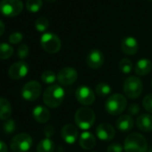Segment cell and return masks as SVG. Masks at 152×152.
<instances>
[{"mask_svg": "<svg viewBox=\"0 0 152 152\" xmlns=\"http://www.w3.org/2000/svg\"><path fill=\"white\" fill-rule=\"evenodd\" d=\"M78 128L72 124L64 125L61 130V136L67 144H73L78 138Z\"/></svg>", "mask_w": 152, "mask_h": 152, "instance_id": "cell-15", "label": "cell"}, {"mask_svg": "<svg viewBox=\"0 0 152 152\" xmlns=\"http://www.w3.org/2000/svg\"><path fill=\"white\" fill-rule=\"evenodd\" d=\"M5 30H6V25H5V23L1 20H0V37H1L4 34Z\"/></svg>", "mask_w": 152, "mask_h": 152, "instance_id": "cell-38", "label": "cell"}, {"mask_svg": "<svg viewBox=\"0 0 152 152\" xmlns=\"http://www.w3.org/2000/svg\"><path fill=\"white\" fill-rule=\"evenodd\" d=\"M151 70H152V63L148 58L140 59L136 63L135 68H134L136 74L140 76H144V75L148 74L151 72Z\"/></svg>", "mask_w": 152, "mask_h": 152, "instance_id": "cell-18", "label": "cell"}, {"mask_svg": "<svg viewBox=\"0 0 152 152\" xmlns=\"http://www.w3.org/2000/svg\"><path fill=\"white\" fill-rule=\"evenodd\" d=\"M105 61V57L103 53L99 49L91 50L86 57V63L88 66L91 69H99L100 68Z\"/></svg>", "mask_w": 152, "mask_h": 152, "instance_id": "cell-13", "label": "cell"}, {"mask_svg": "<svg viewBox=\"0 0 152 152\" xmlns=\"http://www.w3.org/2000/svg\"><path fill=\"white\" fill-rule=\"evenodd\" d=\"M40 44L42 48L49 54H56L61 48V40L59 37L52 32L44 33L40 38Z\"/></svg>", "mask_w": 152, "mask_h": 152, "instance_id": "cell-7", "label": "cell"}, {"mask_svg": "<svg viewBox=\"0 0 152 152\" xmlns=\"http://www.w3.org/2000/svg\"><path fill=\"white\" fill-rule=\"evenodd\" d=\"M48 1H49V2H54V1H56V0H48Z\"/></svg>", "mask_w": 152, "mask_h": 152, "instance_id": "cell-39", "label": "cell"}, {"mask_svg": "<svg viewBox=\"0 0 152 152\" xmlns=\"http://www.w3.org/2000/svg\"><path fill=\"white\" fill-rule=\"evenodd\" d=\"M119 69L122 72L128 74L132 70V63L128 58H123L119 62Z\"/></svg>", "mask_w": 152, "mask_h": 152, "instance_id": "cell-27", "label": "cell"}, {"mask_svg": "<svg viewBox=\"0 0 152 152\" xmlns=\"http://www.w3.org/2000/svg\"><path fill=\"white\" fill-rule=\"evenodd\" d=\"M149 1H152V0H149Z\"/></svg>", "mask_w": 152, "mask_h": 152, "instance_id": "cell-42", "label": "cell"}, {"mask_svg": "<svg viewBox=\"0 0 152 152\" xmlns=\"http://www.w3.org/2000/svg\"><path fill=\"white\" fill-rule=\"evenodd\" d=\"M32 145V139L28 133L15 135L10 141V148L14 152H26Z\"/></svg>", "mask_w": 152, "mask_h": 152, "instance_id": "cell-8", "label": "cell"}, {"mask_svg": "<svg viewBox=\"0 0 152 152\" xmlns=\"http://www.w3.org/2000/svg\"><path fill=\"white\" fill-rule=\"evenodd\" d=\"M42 7V0H27L26 8L31 13H37Z\"/></svg>", "mask_w": 152, "mask_h": 152, "instance_id": "cell-26", "label": "cell"}, {"mask_svg": "<svg viewBox=\"0 0 152 152\" xmlns=\"http://www.w3.org/2000/svg\"><path fill=\"white\" fill-rule=\"evenodd\" d=\"M95 112L87 107L79 108L75 113L74 121L75 124L82 130H89L95 123Z\"/></svg>", "mask_w": 152, "mask_h": 152, "instance_id": "cell-3", "label": "cell"}, {"mask_svg": "<svg viewBox=\"0 0 152 152\" xmlns=\"http://www.w3.org/2000/svg\"><path fill=\"white\" fill-rule=\"evenodd\" d=\"M0 152H7V146L2 140H0Z\"/></svg>", "mask_w": 152, "mask_h": 152, "instance_id": "cell-37", "label": "cell"}, {"mask_svg": "<svg viewBox=\"0 0 152 152\" xmlns=\"http://www.w3.org/2000/svg\"><path fill=\"white\" fill-rule=\"evenodd\" d=\"M41 85L37 81L28 82L22 90V96L27 101H35L41 94Z\"/></svg>", "mask_w": 152, "mask_h": 152, "instance_id": "cell-9", "label": "cell"}, {"mask_svg": "<svg viewBox=\"0 0 152 152\" xmlns=\"http://www.w3.org/2000/svg\"><path fill=\"white\" fill-rule=\"evenodd\" d=\"M151 87H152V82H151Z\"/></svg>", "mask_w": 152, "mask_h": 152, "instance_id": "cell-40", "label": "cell"}, {"mask_svg": "<svg viewBox=\"0 0 152 152\" xmlns=\"http://www.w3.org/2000/svg\"><path fill=\"white\" fill-rule=\"evenodd\" d=\"M96 134L99 140L108 141L114 139L115 135V130L113 125L107 123L100 124L96 128Z\"/></svg>", "mask_w": 152, "mask_h": 152, "instance_id": "cell-14", "label": "cell"}, {"mask_svg": "<svg viewBox=\"0 0 152 152\" xmlns=\"http://www.w3.org/2000/svg\"><path fill=\"white\" fill-rule=\"evenodd\" d=\"M121 49L125 55H134L139 49V44L137 39L132 36L124 38L121 42Z\"/></svg>", "mask_w": 152, "mask_h": 152, "instance_id": "cell-16", "label": "cell"}, {"mask_svg": "<svg viewBox=\"0 0 152 152\" xmlns=\"http://www.w3.org/2000/svg\"><path fill=\"white\" fill-rule=\"evenodd\" d=\"M78 78V72L72 67H64L57 74V81L63 86L73 84Z\"/></svg>", "mask_w": 152, "mask_h": 152, "instance_id": "cell-10", "label": "cell"}, {"mask_svg": "<svg viewBox=\"0 0 152 152\" xmlns=\"http://www.w3.org/2000/svg\"><path fill=\"white\" fill-rule=\"evenodd\" d=\"M41 80L44 83L51 84L57 80V76L53 71H46L41 75Z\"/></svg>", "mask_w": 152, "mask_h": 152, "instance_id": "cell-28", "label": "cell"}, {"mask_svg": "<svg viewBox=\"0 0 152 152\" xmlns=\"http://www.w3.org/2000/svg\"><path fill=\"white\" fill-rule=\"evenodd\" d=\"M128 112L131 115H136L140 112V107L137 104H131L128 108Z\"/></svg>", "mask_w": 152, "mask_h": 152, "instance_id": "cell-35", "label": "cell"}, {"mask_svg": "<svg viewBox=\"0 0 152 152\" xmlns=\"http://www.w3.org/2000/svg\"><path fill=\"white\" fill-rule=\"evenodd\" d=\"M54 132H55V130H54V127L52 125H48L44 129V134H45V136L47 138H49L50 139V137L53 136Z\"/></svg>", "mask_w": 152, "mask_h": 152, "instance_id": "cell-36", "label": "cell"}, {"mask_svg": "<svg viewBox=\"0 0 152 152\" xmlns=\"http://www.w3.org/2000/svg\"><path fill=\"white\" fill-rule=\"evenodd\" d=\"M16 129V124L14 119H8L3 124V130L7 133H12Z\"/></svg>", "mask_w": 152, "mask_h": 152, "instance_id": "cell-30", "label": "cell"}, {"mask_svg": "<svg viewBox=\"0 0 152 152\" xmlns=\"http://www.w3.org/2000/svg\"><path fill=\"white\" fill-rule=\"evenodd\" d=\"M14 54V48L7 43H0V59H8Z\"/></svg>", "mask_w": 152, "mask_h": 152, "instance_id": "cell-24", "label": "cell"}, {"mask_svg": "<svg viewBox=\"0 0 152 152\" xmlns=\"http://www.w3.org/2000/svg\"><path fill=\"white\" fill-rule=\"evenodd\" d=\"M75 98L83 106H91L95 102L94 91L89 86H80L75 91Z\"/></svg>", "mask_w": 152, "mask_h": 152, "instance_id": "cell-11", "label": "cell"}, {"mask_svg": "<svg viewBox=\"0 0 152 152\" xmlns=\"http://www.w3.org/2000/svg\"><path fill=\"white\" fill-rule=\"evenodd\" d=\"M107 152H122L123 147L120 143H112L107 147Z\"/></svg>", "mask_w": 152, "mask_h": 152, "instance_id": "cell-34", "label": "cell"}, {"mask_svg": "<svg viewBox=\"0 0 152 152\" xmlns=\"http://www.w3.org/2000/svg\"><path fill=\"white\" fill-rule=\"evenodd\" d=\"M29 55V47L26 44H22L17 49V56L21 59H25Z\"/></svg>", "mask_w": 152, "mask_h": 152, "instance_id": "cell-32", "label": "cell"}, {"mask_svg": "<svg viewBox=\"0 0 152 152\" xmlns=\"http://www.w3.org/2000/svg\"><path fill=\"white\" fill-rule=\"evenodd\" d=\"M32 115L39 124H45L50 119L49 110L43 106H37L32 110Z\"/></svg>", "mask_w": 152, "mask_h": 152, "instance_id": "cell-17", "label": "cell"}, {"mask_svg": "<svg viewBox=\"0 0 152 152\" xmlns=\"http://www.w3.org/2000/svg\"><path fill=\"white\" fill-rule=\"evenodd\" d=\"M136 124L142 132L152 131V115L149 114H142L137 117Z\"/></svg>", "mask_w": 152, "mask_h": 152, "instance_id": "cell-21", "label": "cell"}, {"mask_svg": "<svg viewBox=\"0 0 152 152\" xmlns=\"http://www.w3.org/2000/svg\"><path fill=\"white\" fill-rule=\"evenodd\" d=\"M55 150V143L49 139H43L37 146V152H54Z\"/></svg>", "mask_w": 152, "mask_h": 152, "instance_id": "cell-23", "label": "cell"}, {"mask_svg": "<svg viewBox=\"0 0 152 152\" xmlns=\"http://www.w3.org/2000/svg\"><path fill=\"white\" fill-rule=\"evenodd\" d=\"M133 124H134V121L132 115H123L116 121V128L123 132H126L132 130Z\"/></svg>", "mask_w": 152, "mask_h": 152, "instance_id": "cell-20", "label": "cell"}, {"mask_svg": "<svg viewBox=\"0 0 152 152\" xmlns=\"http://www.w3.org/2000/svg\"><path fill=\"white\" fill-rule=\"evenodd\" d=\"M23 4L22 0H3L0 3V13L7 17H15L22 13Z\"/></svg>", "mask_w": 152, "mask_h": 152, "instance_id": "cell-6", "label": "cell"}, {"mask_svg": "<svg viewBox=\"0 0 152 152\" xmlns=\"http://www.w3.org/2000/svg\"><path fill=\"white\" fill-rule=\"evenodd\" d=\"M80 146L86 150L92 149L96 145V138L90 132H84L81 134L79 140Z\"/></svg>", "mask_w": 152, "mask_h": 152, "instance_id": "cell-19", "label": "cell"}, {"mask_svg": "<svg viewBox=\"0 0 152 152\" xmlns=\"http://www.w3.org/2000/svg\"><path fill=\"white\" fill-rule=\"evenodd\" d=\"M125 152H147L148 142L145 137L138 132L129 134L124 144Z\"/></svg>", "mask_w": 152, "mask_h": 152, "instance_id": "cell-2", "label": "cell"}, {"mask_svg": "<svg viewBox=\"0 0 152 152\" xmlns=\"http://www.w3.org/2000/svg\"><path fill=\"white\" fill-rule=\"evenodd\" d=\"M64 97V90L61 86L51 85L45 90L43 94V101L47 107L56 108L63 103Z\"/></svg>", "mask_w": 152, "mask_h": 152, "instance_id": "cell-1", "label": "cell"}, {"mask_svg": "<svg viewBox=\"0 0 152 152\" xmlns=\"http://www.w3.org/2000/svg\"><path fill=\"white\" fill-rule=\"evenodd\" d=\"M48 26H49V23L46 17H39L35 22V28L39 32L45 31L48 28Z\"/></svg>", "mask_w": 152, "mask_h": 152, "instance_id": "cell-29", "label": "cell"}, {"mask_svg": "<svg viewBox=\"0 0 152 152\" xmlns=\"http://www.w3.org/2000/svg\"><path fill=\"white\" fill-rule=\"evenodd\" d=\"M11 115L12 106L10 102L5 98H0V119L8 120Z\"/></svg>", "mask_w": 152, "mask_h": 152, "instance_id": "cell-22", "label": "cell"}, {"mask_svg": "<svg viewBox=\"0 0 152 152\" xmlns=\"http://www.w3.org/2000/svg\"><path fill=\"white\" fill-rule=\"evenodd\" d=\"M91 152H96V151H91Z\"/></svg>", "mask_w": 152, "mask_h": 152, "instance_id": "cell-41", "label": "cell"}, {"mask_svg": "<svg viewBox=\"0 0 152 152\" xmlns=\"http://www.w3.org/2000/svg\"><path fill=\"white\" fill-rule=\"evenodd\" d=\"M23 34L19 31H15L9 36V42L11 44H18L23 40Z\"/></svg>", "mask_w": 152, "mask_h": 152, "instance_id": "cell-33", "label": "cell"}, {"mask_svg": "<svg viewBox=\"0 0 152 152\" xmlns=\"http://www.w3.org/2000/svg\"><path fill=\"white\" fill-rule=\"evenodd\" d=\"M142 105L148 112L152 114V94H148L144 97Z\"/></svg>", "mask_w": 152, "mask_h": 152, "instance_id": "cell-31", "label": "cell"}, {"mask_svg": "<svg viewBox=\"0 0 152 152\" xmlns=\"http://www.w3.org/2000/svg\"><path fill=\"white\" fill-rule=\"evenodd\" d=\"M29 72V66L23 61H19L12 64L8 70L9 77L13 80H21L24 78Z\"/></svg>", "mask_w": 152, "mask_h": 152, "instance_id": "cell-12", "label": "cell"}, {"mask_svg": "<svg viewBox=\"0 0 152 152\" xmlns=\"http://www.w3.org/2000/svg\"><path fill=\"white\" fill-rule=\"evenodd\" d=\"M127 107V99L120 93L112 94L107 99L105 108L107 112L112 115H117L122 114Z\"/></svg>", "mask_w": 152, "mask_h": 152, "instance_id": "cell-4", "label": "cell"}, {"mask_svg": "<svg viewBox=\"0 0 152 152\" xmlns=\"http://www.w3.org/2000/svg\"><path fill=\"white\" fill-rule=\"evenodd\" d=\"M143 91V84L140 78L136 76H130L124 83V94L131 99L139 98Z\"/></svg>", "mask_w": 152, "mask_h": 152, "instance_id": "cell-5", "label": "cell"}, {"mask_svg": "<svg viewBox=\"0 0 152 152\" xmlns=\"http://www.w3.org/2000/svg\"><path fill=\"white\" fill-rule=\"evenodd\" d=\"M111 87L109 84L107 83H99L97 86H96V89H95V91L96 93L99 96V97H106L107 95H109L111 93Z\"/></svg>", "mask_w": 152, "mask_h": 152, "instance_id": "cell-25", "label": "cell"}]
</instances>
